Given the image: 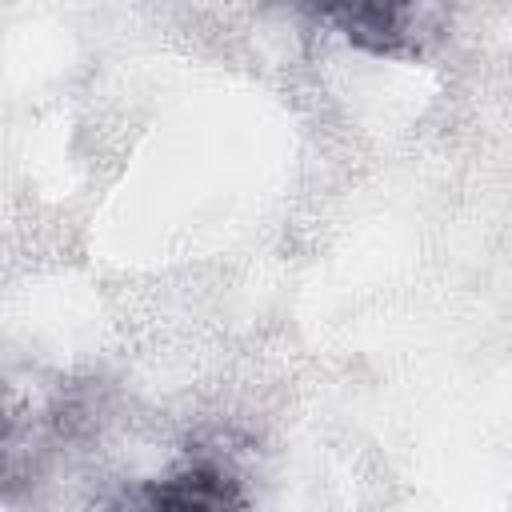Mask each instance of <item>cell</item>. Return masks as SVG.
I'll return each mask as SVG.
<instances>
[{
  "label": "cell",
  "instance_id": "1",
  "mask_svg": "<svg viewBox=\"0 0 512 512\" xmlns=\"http://www.w3.org/2000/svg\"><path fill=\"white\" fill-rule=\"evenodd\" d=\"M116 512H248L244 488L220 464H188L164 480L136 484Z\"/></svg>",
  "mask_w": 512,
  "mask_h": 512
},
{
  "label": "cell",
  "instance_id": "2",
  "mask_svg": "<svg viewBox=\"0 0 512 512\" xmlns=\"http://www.w3.org/2000/svg\"><path fill=\"white\" fill-rule=\"evenodd\" d=\"M328 16H336L344 24L348 40H356L372 52H396L408 40L404 20L412 16V8H372V4H364V8H336Z\"/></svg>",
  "mask_w": 512,
  "mask_h": 512
},
{
  "label": "cell",
  "instance_id": "3",
  "mask_svg": "<svg viewBox=\"0 0 512 512\" xmlns=\"http://www.w3.org/2000/svg\"><path fill=\"white\" fill-rule=\"evenodd\" d=\"M4 436H8V420H4V408H0V452H4Z\"/></svg>",
  "mask_w": 512,
  "mask_h": 512
}]
</instances>
